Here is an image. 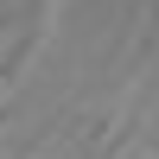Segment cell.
Returning <instances> with one entry per match:
<instances>
[{
    "label": "cell",
    "instance_id": "cell-1",
    "mask_svg": "<svg viewBox=\"0 0 159 159\" xmlns=\"http://www.w3.org/2000/svg\"><path fill=\"white\" fill-rule=\"evenodd\" d=\"M7 102H13V83H0V108H7Z\"/></svg>",
    "mask_w": 159,
    "mask_h": 159
},
{
    "label": "cell",
    "instance_id": "cell-2",
    "mask_svg": "<svg viewBox=\"0 0 159 159\" xmlns=\"http://www.w3.org/2000/svg\"><path fill=\"white\" fill-rule=\"evenodd\" d=\"M7 51H13V38H7V32H0V57H7Z\"/></svg>",
    "mask_w": 159,
    "mask_h": 159
}]
</instances>
